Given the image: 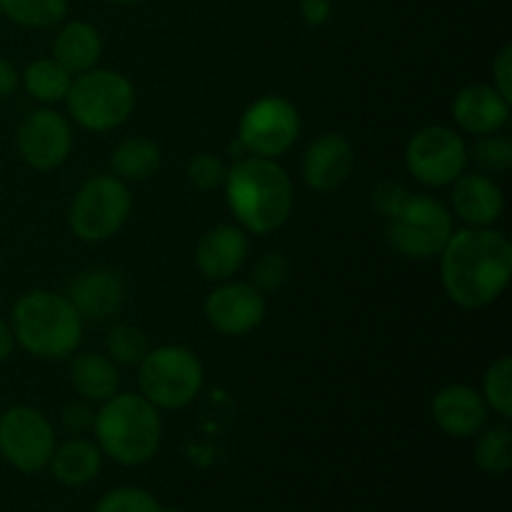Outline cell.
<instances>
[{
    "instance_id": "8d00e7d4",
    "label": "cell",
    "mask_w": 512,
    "mask_h": 512,
    "mask_svg": "<svg viewBox=\"0 0 512 512\" xmlns=\"http://www.w3.org/2000/svg\"><path fill=\"white\" fill-rule=\"evenodd\" d=\"M13 345H15V338H13V330H10V323L0 318V365L13 355Z\"/></svg>"
},
{
    "instance_id": "e575fe53",
    "label": "cell",
    "mask_w": 512,
    "mask_h": 512,
    "mask_svg": "<svg viewBox=\"0 0 512 512\" xmlns=\"http://www.w3.org/2000/svg\"><path fill=\"white\" fill-rule=\"evenodd\" d=\"M300 15H303L305 25L320 28L333 15V5H330V0H300Z\"/></svg>"
},
{
    "instance_id": "8992f818",
    "label": "cell",
    "mask_w": 512,
    "mask_h": 512,
    "mask_svg": "<svg viewBox=\"0 0 512 512\" xmlns=\"http://www.w3.org/2000/svg\"><path fill=\"white\" fill-rule=\"evenodd\" d=\"M385 235L400 258L423 260L438 258L453 235V213L438 198L425 193H405V198L385 215Z\"/></svg>"
},
{
    "instance_id": "9c48e42d",
    "label": "cell",
    "mask_w": 512,
    "mask_h": 512,
    "mask_svg": "<svg viewBox=\"0 0 512 512\" xmlns=\"http://www.w3.org/2000/svg\"><path fill=\"white\" fill-rule=\"evenodd\" d=\"M300 110L283 95H265L243 110L238 123V148L255 158L278 160L298 143Z\"/></svg>"
},
{
    "instance_id": "4316f807",
    "label": "cell",
    "mask_w": 512,
    "mask_h": 512,
    "mask_svg": "<svg viewBox=\"0 0 512 512\" xmlns=\"http://www.w3.org/2000/svg\"><path fill=\"white\" fill-rule=\"evenodd\" d=\"M483 398L488 403L490 413L498 415L500 420L512 418V358L503 355V358L493 360L483 375Z\"/></svg>"
},
{
    "instance_id": "52a82bcc",
    "label": "cell",
    "mask_w": 512,
    "mask_h": 512,
    "mask_svg": "<svg viewBox=\"0 0 512 512\" xmlns=\"http://www.w3.org/2000/svg\"><path fill=\"white\" fill-rule=\"evenodd\" d=\"M205 370L185 345H158L138 365V388L158 410H183L200 395Z\"/></svg>"
},
{
    "instance_id": "7c38bea8",
    "label": "cell",
    "mask_w": 512,
    "mask_h": 512,
    "mask_svg": "<svg viewBox=\"0 0 512 512\" xmlns=\"http://www.w3.org/2000/svg\"><path fill=\"white\" fill-rule=\"evenodd\" d=\"M15 148L38 173L60 168L73 150V125L53 108H38L23 118L15 133Z\"/></svg>"
},
{
    "instance_id": "836d02e7",
    "label": "cell",
    "mask_w": 512,
    "mask_h": 512,
    "mask_svg": "<svg viewBox=\"0 0 512 512\" xmlns=\"http://www.w3.org/2000/svg\"><path fill=\"white\" fill-rule=\"evenodd\" d=\"M493 85L500 95L512 100V45H503L493 60Z\"/></svg>"
},
{
    "instance_id": "8fae6325",
    "label": "cell",
    "mask_w": 512,
    "mask_h": 512,
    "mask_svg": "<svg viewBox=\"0 0 512 512\" xmlns=\"http://www.w3.org/2000/svg\"><path fill=\"white\" fill-rule=\"evenodd\" d=\"M58 438L48 415L30 405H13L0 415V458L23 475L48 470Z\"/></svg>"
},
{
    "instance_id": "83f0119b",
    "label": "cell",
    "mask_w": 512,
    "mask_h": 512,
    "mask_svg": "<svg viewBox=\"0 0 512 512\" xmlns=\"http://www.w3.org/2000/svg\"><path fill=\"white\" fill-rule=\"evenodd\" d=\"M150 343L148 335L140 328L128 323H118L108 330L105 335V355L113 360L115 365H135L138 368L140 360L148 355Z\"/></svg>"
},
{
    "instance_id": "2e32d148",
    "label": "cell",
    "mask_w": 512,
    "mask_h": 512,
    "mask_svg": "<svg viewBox=\"0 0 512 512\" xmlns=\"http://www.w3.org/2000/svg\"><path fill=\"white\" fill-rule=\"evenodd\" d=\"M355 153L343 133H323L305 148L300 173L315 193H330L340 188L353 173Z\"/></svg>"
},
{
    "instance_id": "5bb4252c",
    "label": "cell",
    "mask_w": 512,
    "mask_h": 512,
    "mask_svg": "<svg viewBox=\"0 0 512 512\" xmlns=\"http://www.w3.org/2000/svg\"><path fill=\"white\" fill-rule=\"evenodd\" d=\"M435 425L450 438H475L488 425L490 408L483 393L473 385L453 383L438 390L430 405Z\"/></svg>"
},
{
    "instance_id": "d6a6232c",
    "label": "cell",
    "mask_w": 512,
    "mask_h": 512,
    "mask_svg": "<svg viewBox=\"0 0 512 512\" xmlns=\"http://www.w3.org/2000/svg\"><path fill=\"white\" fill-rule=\"evenodd\" d=\"M60 418H63V425L70 433H85V430L93 428L95 410L88 400H70L63 408V413H60Z\"/></svg>"
},
{
    "instance_id": "d590c367",
    "label": "cell",
    "mask_w": 512,
    "mask_h": 512,
    "mask_svg": "<svg viewBox=\"0 0 512 512\" xmlns=\"http://www.w3.org/2000/svg\"><path fill=\"white\" fill-rule=\"evenodd\" d=\"M20 88V73L10 60L0 58V100H8Z\"/></svg>"
},
{
    "instance_id": "cb8c5ba5",
    "label": "cell",
    "mask_w": 512,
    "mask_h": 512,
    "mask_svg": "<svg viewBox=\"0 0 512 512\" xmlns=\"http://www.w3.org/2000/svg\"><path fill=\"white\" fill-rule=\"evenodd\" d=\"M70 83H73V75L53 58L33 60V63L25 65V70L20 73V85L25 88V93L45 105L63 103L65 95H68Z\"/></svg>"
},
{
    "instance_id": "d4e9b609",
    "label": "cell",
    "mask_w": 512,
    "mask_h": 512,
    "mask_svg": "<svg viewBox=\"0 0 512 512\" xmlns=\"http://www.w3.org/2000/svg\"><path fill=\"white\" fill-rule=\"evenodd\" d=\"M475 465L488 475H505L512 468V433L503 423L485 425L478 435H475L473 448Z\"/></svg>"
},
{
    "instance_id": "f546056e",
    "label": "cell",
    "mask_w": 512,
    "mask_h": 512,
    "mask_svg": "<svg viewBox=\"0 0 512 512\" xmlns=\"http://www.w3.org/2000/svg\"><path fill=\"white\" fill-rule=\"evenodd\" d=\"M93 512H163V505L150 490L120 485L100 495Z\"/></svg>"
},
{
    "instance_id": "484cf974",
    "label": "cell",
    "mask_w": 512,
    "mask_h": 512,
    "mask_svg": "<svg viewBox=\"0 0 512 512\" xmlns=\"http://www.w3.org/2000/svg\"><path fill=\"white\" fill-rule=\"evenodd\" d=\"M0 13L20 28L45 30L63 23L68 0H0Z\"/></svg>"
},
{
    "instance_id": "e0dca14e",
    "label": "cell",
    "mask_w": 512,
    "mask_h": 512,
    "mask_svg": "<svg viewBox=\"0 0 512 512\" xmlns=\"http://www.w3.org/2000/svg\"><path fill=\"white\" fill-rule=\"evenodd\" d=\"M510 105L512 100L500 95L493 85H465L453 98V120L460 133L473 138L503 133L510 120Z\"/></svg>"
},
{
    "instance_id": "7a4b0ae2",
    "label": "cell",
    "mask_w": 512,
    "mask_h": 512,
    "mask_svg": "<svg viewBox=\"0 0 512 512\" xmlns=\"http://www.w3.org/2000/svg\"><path fill=\"white\" fill-rule=\"evenodd\" d=\"M223 193L235 225L245 233L270 235L293 215V180L278 160L240 155L225 173Z\"/></svg>"
},
{
    "instance_id": "277c9868",
    "label": "cell",
    "mask_w": 512,
    "mask_h": 512,
    "mask_svg": "<svg viewBox=\"0 0 512 512\" xmlns=\"http://www.w3.org/2000/svg\"><path fill=\"white\" fill-rule=\"evenodd\" d=\"M20 348L40 360H65L83 343V318L65 295L35 288L20 295L10 315Z\"/></svg>"
},
{
    "instance_id": "ffe728a7",
    "label": "cell",
    "mask_w": 512,
    "mask_h": 512,
    "mask_svg": "<svg viewBox=\"0 0 512 512\" xmlns=\"http://www.w3.org/2000/svg\"><path fill=\"white\" fill-rule=\"evenodd\" d=\"M103 458L105 455L100 453L95 440L73 435L65 443L55 445L48 470L63 488H85L100 475Z\"/></svg>"
},
{
    "instance_id": "4dcf8cb0",
    "label": "cell",
    "mask_w": 512,
    "mask_h": 512,
    "mask_svg": "<svg viewBox=\"0 0 512 512\" xmlns=\"http://www.w3.org/2000/svg\"><path fill=\"white\" fill-rule=\"evenodd\" d=\"M225 173H228V165L213 153H198L190 158L185 175H188V183L193 185L200 193H210V190L223 188Z\"/></svg>"
},
{
    "instance_id": "3957f363",
    "label": "cell",
    "mask_w": 512,
    "mask_h": 512,
    "mask_svg": "<svg viewBox=\"0 0 512 512\" xmlns=\"http://www.w3.org/2000/svg\"><path fill=\"white\" fill-rule=\"evenodd\" d=\"M93 433L105 458L123 468H140L158 455L163 420L140 393H115L95 410Z\"/></svg>"
},
{
    "instance_id": "1f68e13d",
    "label": "cell",
    "mask_w": 512,
    "mask_h": 512,
    "mask_svg": "<svg viewBox=\"0 0 512 512\" xmlns=\"http://www.w3.org/2000/svg\"><path fill=\"white\" fill-rule=\"evenodd\" d=\"M290 260L283 253H265L255 260L253 265V280L250 283L260 290L263 295L278 293L290 278Z\"/></svg>"
},
{
    "instance_id": "f1b7e54d",
    "label": "cell",
    "mask_w": 512,
    "mask_h": 512,
    "mask_svg": "<svg viewBox=\"0 0 512 512\" xmlns=\"http://www.w3.org/2000/svg\"><path fill=\"white\" fill-rule=\"evenodd\" d=\"M468 160L485 175L508 173L512 168V140L503 133L475 138L473 148H468Z\"/></svg>"
},
{
    "instance_id": "4fadbf2b",
    "label": "cell",
    "mask_w": 512,
    "mask_h": 512,
    "mask_svg": "<svg viewBox=\"0 0 512 512\" xmlns=\"http://www.w3.org/2000/svg\"><path fill=\"white\" fill-rule=\"evenodd\" d=\"M205 320L220 335L240 338L258 328L268 313V300L253 283L225 280L205 298Z\"/></svg>"
},
{
    "instance_id": "ac0fdd59",
    "label": "cell",
    "mask_w": 512,
    "mask_h": 512,
    "mask_svg": "<svg viewBox=\"0 0 512 512\" xmlns=\"http://www.w3.org/2000/svg\"><path fill=\"white\" fill-rule=\"evenodd\" d=\"M453 210L455 218L468 228H493L505 213V193L493 180V175L468 173L465 170L453 185Z\"/></svg>"
},
{
    "instance_id": "74e56055",
    "label": "cell",
    "mask_w": 512,
    "mask_h": 512,
    "mask_svg": "<svg viewBox=\"0 0 512 512\" xmlns=\"http://www.w3.org/2000/svg\"><path fill=\"white\" fill-rule=\"evenodd\" d=\"M110 3H118V5H133V3H138V0H110Z\"/></svg>"
},
{
    "instance_id": "7402d4cb",
    "label": "cell",
    "mask_w": 512,
    "mask_h": 512,
    "mask_svg": "<svg viewBox=\"0 0 512 512\" xmlns=\"http://www.w3.org/2000/svg\"><path fill=\"white\" fill-rule=\"evenodd\" d=\"M70 385L78 398L105 403L120 393V370L105 353H78L70 363Z\"/></svg>"
},
{
    "instance_id": "5b68a950",
    "label": "cell",
    "mask_w": 512,
    "mask_h": 512,
    "mask_svg": "<svg viewBox=\"0 0 512 512\" xmlns=\"http://www.w3.org/2000/svg\"><path fill=\"white\" fill-rule=\"evenodd\" d=\"M65 108L73 123L90 133H108L130 120L135 110V85L110 68H90L73 75Z\"/></svg>"
},
{
    "instance_id": "d6986e66",
    "label": "cell",
    "mask_w": 512,
    "mask_h": 512,
    "mask_svg": "<svg viewBox=\"0 0 512 512\" xmlns=\"http://www.w3.org/2000/svg\"><path fill=\"white\" fill-rule=\"evenodd\" d=\"M65 298L73 303L83 320H108L125 300V283L115 270L90 268L68 283Z\"/></svg>"
},
{
    "instance_id": "ba28073f",
    "label": "cell",
    "mask_w": 512,
    "mask_h": 512,
    "mask_svg": "<svg viewBox=\"0 0 512 512\" xmlns=\"http://www.w3.org/2000/svg\"><path fill=\"white\" fill-rule=\"evenodd\" d=\"M133 210V195L128 183L113 173L93 175L73 195L68 210V225L83 243H105L123 230Z\"/></svg>"
},
{
    "instance_id": "6da1fadb",
    "label": "cell",
    "mask_w": 512,
    "mask_h": 512,
    "mask_svg": "<svg viewBox=\"0 0 512 512\" xmlns=\"http://www.w3.org/2000/svg\"><path fill=\"white\" fill-rule=\"evenodd\" d=\"M438 258L445 295L463 310L493 305L512 280V243L495 228L453 230Z\"/></svg>"
},
{
    "instance_id": "44dd1931",
    "label": "cell",
    "mask_w": 512,
    "mask_h": 512,
    "mask_svg": "<svg viewBox=\"0 0 512 512\" xmlns=\"http://www.w3.org/2000/svg\"><path fill=\"white\" fill-rule=\"evenodd\" d=\"M103 55V38L98 28L85 20H68L58 30L53 40V55L70 75H80L90 68H98V60Z\"/></svg>"
},
{
    "instance_id": "9a60e30c",
    "label": "cell",
    "mask_w": 512,
    "mask_h": 512,
    "mask_svg": "<svg viewBox=\"0 0 512 512\" xmlns=\"http://www.w3.org/2000/svg\"><path fill=\"white\" fill-rule=\"evenodd\" d=\"M248 233L240 225L220 223L205 230L195 248V265L210 283L233 280L248 260Z\"/></svg>"
},
{
    "instance_id": "30bf717a",
    "label": "cell",
    "mask_w": 512,
    "mask_h": 512,
    "mask_svg": "<svg viewBox=\"0 0 512 512\" xmlns=\"http://www.w3.org/2000/svg\"><path fill=\"white\" fill-rule=\"evenodd\" d=\"M468 165L465 135L448 125H425L405 145V168L428 188H448Z\"/></svg>"
},
{
    "instance_id": "603a6c76",
    "label": "cell",
    "mask_w": 512,
    "mask_h": 512,
    "mask_svg": "<svg viewBox=\"0 0 512 512\" xmlns=\"http://www.w3.org/2000/svg\"><path fill=\"white\" fill-rule=\"evenodd\" d=\"M110 170L115 178L123 183H143V180L153 178L163 163V153L160 145L153 143L143 135H130V138L120 140L110 153Z\"/></svg>"
},
{
    "instance_id": "f35d334b",
    "label": "cell",
    "mask_w": 512,
    "mask_h": 512,
    "mask_svg": "<svg viewBox=\"0 0 512 512\" xmlns=\"http://www.w3.org/2000/svg\"><path fill=\"white\" fill-rule=\"evenodd\" d=\"M163 512H185V510H178V508H168V510H165L163 508Z\"/></svg>"
}]
</instances>
